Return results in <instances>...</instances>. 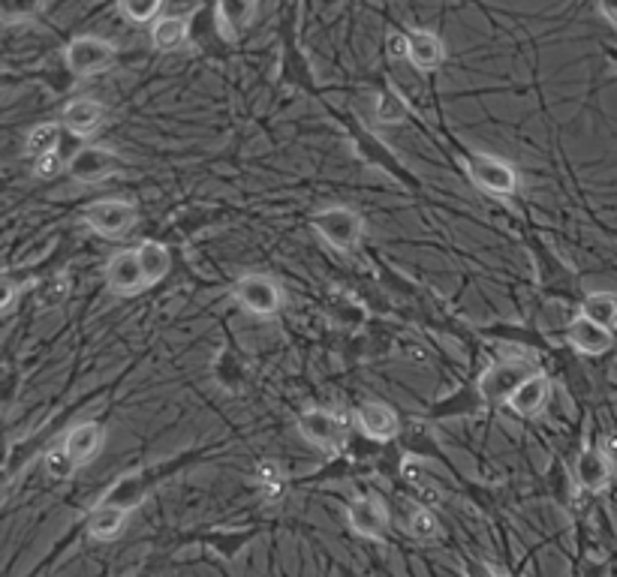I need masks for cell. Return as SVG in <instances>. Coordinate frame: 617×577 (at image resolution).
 <instances>
[{"mask_svg": "<svg viewBox=\"0 0 617 577\" xmlns=\"http://www.w3.org/2000/svg\"><path fill=\"white\" fill-rule=\"evenodd\" d=\"M299 433H302L311 445L323 449V452H338L347 430H343V421H340L335 413L307 409V413L299 415Z\"/></svg>", "mask_w": 617, "mask_h": 577, "instance_id": "cell-8", "label": "cell"}, {"mask_svg": "<svg viewBox=\"0 0 617 577\" xmlns=\"http://www.w3.org/2000/svg\"><path fill=\"white\" fill-rule=\"evenodd\" d=\"M259 484H263L265 496H278L280 490H283V476H280V466L278 464H263L259 466Z\"/></svg>", "mask_w": 617, "mask_h": 577, "instance_id": "cell-29", "label": "cell"}, {"mask_svg": "<svg viewBox=\"0 0 617 577\" xmlns=\"http://www.w3.org/2000/svg\"><path fill=\"white\" fill-rule=\"evenodd\" d=\"M106 283L114 295H140L142 288H148L145 274H142L140 253L121 250L114 253L109 265H106Z\"/></svg>", "mask_w": 617, "mask_h": 577, "instance_id": "cell-9", "label": "cell"}, {"mask_svg": "<svg viewBox=\"0 0 617 577\" xmlns=\"http://www.w3.org/2000/svg\"><path fill=\"white\" fill-rule=\"evenodd\" d=\"M567 340L569 346L576 352H581V355H603V352H608L615 346V334H612L608 328L596 326V322H591L588 316L581 314L569 322Z\"/></svg>", "mask_w": 617, "mask_h": 577, "instance_id": "cell-11", "label": "cell"}, {"mask_svg": "<svg viewBox=\"0 0 617 577\" xmlns=\"http://www.w3.org/2000/svg\"><path fill=\"white\" fill-rule=\"evenodd\" d=\"M374 114H377V124H403V121L410 118V106L403 102V97L398 90L386 88L377 97Z\"/></svg>", "mask_w": 617, "mask_h": 577, "instance_id": "cell-23", "label": "cell"}, {"mask_svg": "<svg viewBox=\"0 0 617 577\" xmlns=\"http://www.w3.org/2000/svg\"><path fill=\"white\" fill-rule=\"evenodd\" d=\"M34 172H37V177H55L58 172H61V157H58V151L46 154V157H39L37 163H34Z\"/></svg>", "mask_w": 617, "mask_h": 577, "instance_id": "cell-30", "label": "cell"}, {"mask_svg": "<svg viewBox=\"0 0 617 577\" xmlns=\"http://www.w3.org/2000/svg\"><path fill=\"white\" fill-rule=\"evenodd\" d=\"M140 253V265L142 274H145V283L148 286H157L166 274H169V265H172V256H169V247L160 244V241H145L136 247Z\"/></svg>", "mask_w": 617, "mask_h": 577, "instance_id": "cell-20", "label": "cell"}, {"mask_svg": "<svg viewBox=\"0 0 617 577\" xmlns=\"http://www.w3.org/2000/svg\"><path fill=\"white\" fill-rule=\"evenodd\" d=\"M63 58L76 76H94L114 61V46L100 37H76L66 46Z\"/></svg>", "mask_w": 617, "mask_h": 577, "instance_id": "cell-5", "label": "cell"}, {"mask_svg": "<svg viewBox=\"0 0 617 577\" xmlns=\"http://www.w3.org/2000/svg\"><path fill=\"white\" fill-rule=\"evenodd\" d=\"M612 476H615V466H612V457L600 449H584L576 461V481L579 488H584L588 493H603L608 484H612Z\"/></svg>", "mask_w": 617, "mask_h": 577, "instance_id": "cell-12", "label": "cell"}, {"mask_svg": "<svg viewBox=\"0 0 617 577\" xmlns=\"http://www.w3.org/2000/svg\"><path fill=\"white\" fill-rule=\"evenodd\" d=\"M533 377V367L528 361H497L488 367L482 379H479V391L482 397L492 403H509V397L516 394L528 379Z\"/></svg>", "mask_w": 617, "mask_h": 577, "instance_id": "cell-4", "label": "cell"}, {"mask_svg": "<svg viewBox=\"0 0 617 577\" xmlns=\"http://www.w3.org/2000/svg\"><path fill=\"white\" fill-rule=\"evenodd\" d=\"M311 226L338 250H353L365 232V223L353 208H326V211L314 213Z\"/></svg>", "mask_w": 617, "mask_h": 577, "instance_id": "cell-2", "label": "cell"}, {"mask_svg": "<svg viewBox=\"0 0 617 577\" xmlns=\"http://www.w3.org/2000/svg\"><path fill=\"white\" fill-rule=\"evenodd\" d=\"M389 51L395 54V58H401V54H410V39H407V34H391Z\"/></svg>", "mask_w": 617, "mask_h": 577, "instance_id": "cell-33", "label": "cell"}, {"mask_svg": "<svg viewBox=\"0 0 617 577\" xmlns=\"http://www.w3.org/2000/svg\"><path fill=\"white\" fill-rule=\"evenodd\" d=\"M102 442H106V430H102L97 421H85V425H76L66 433L63 449L70 452V457H73L78 466H85L102 452Z\"/></svg>", "mask_w": 617, "mask_h": 577, "instance_id": "cell-15", "label": "cell"}, {"mask_svg": "<svg viewBox=\"0 0 617 577\" xmlns=\"http://www.w3.org/2000/svg\"><path fill=\"white\" fill-rule=\"evenodd\" d=\"M552 397V382L545 373H533V377L521 385V389L509 397V409L521 418H533V415H540L545 409V403Z\"/></svg>", "mask_w": 617, "mask_h": 577, "instance_id": "cell-16", "label": "cell"}, {"mask_svg": "<svg viewBox=\"0 0 617 577\" xmlns=\"http://www.w3.org/2000/svg\"><path fill=\"white\" fill-rule=\"evenodd\" d=\"M410 536L419 541H434L437 536H440V524H437V517H434V512H428V508H416L413 515H410Z\"/></svg>", "mask_w": 617, "mask_h": 577, "instance_id": "cell-26", "label": "cell"}, {"mask_svg": "<svg viewBox=\"0 0 617 577\" xmlns=\"http://www.w3.org/2000/svg\"><path fill=\"white\" fill-rule=\"evenodd\" d=\"M76 461L70 457V452L63 449V445H58V449H51L49 454H46V472H49L55 481H63V478H70L73 472H76Z\"/></svg>", "mask_w": 617, "mask_h": 577, "instance_id": "cell-28", "label": "cell"}, {"mask_svg": "<svg viewBox=\"0 0 617 577\" xmlns=\"http://www.w3.org/2000/svg\"><path fill=\"white\" fill-rule=\"evenodd\" d=\"M464 575L467 577H497V572H494V568L488 563H479V560H467V563H464Z\"/></svg>", "mask_w": 617, "mask_h": 577, "instance_id": "cell-31", "label": "cell"}, {"mask_svg": "<svg viewBox=\"0 0 617 577\" xmlns=\"http://www.w3.org/2000/svg\"><path fill=\"white\" fill-rule=\"evenodd\" d=\"M355 418H359V427L365 430V437L377 442L395 440L398 430H401L398 415H395V409H389L386 403H362Z\"/></svg>", "mask_w": 617, "mask_h": 577, "instance_id": "cell-14", "label": "cell"}, {"mask_svg": "<svg viewBox=\"0 0 617 577\" xmlns=\"http://www.w3.org/2000/svg\"><path fill=\"white\" fill-rule=\"evenodd\" d=\"M347 524L362 539H386L389 532V512L377 496H355L347 505Z\"/></svg>", "mask_w": 617, "mask_h": 577, "instance_id": "cell-7", "label": "cell"}, {"mask_svg": "<svg viewBox=\"0 0 617 577\" xmlns=\"http://www.w3.org/2000/svg\"><path fill=\"white\" fill-rule=\"evenodd\" d=\"M581 316H588L596 326L615 331L617 328V295L615 292H591L581 304Z\"/></svg>", "mask_w": 617, "mask_h": 577, "instance_id": "cell-22", "label": "cell"}, {"mask_svg": "<svg viewBox=\"0 0 617 577\" xmlns=\"http://www.w3.org/2000/svg\"><path fill=\"white\" fill-rule=\"evenodd\" d=\"M235 298L241 307H247L253 316H275L283 304L280 286L263 274H247L235 283Z\"/></svg>", "mask_w": 617, "mask_h": 577, "instance_id": "cell-6", "label": "cell"}, {"mask_svg": "<svg viewBox=\"0 0 617 577\" xmlns=\"http://www.w3.org/2000/svg\"><path fill=\"white\" fill-rule=\"evenodd\" d=\"M160 10H164V0H121V13L130 22H136V25H145V22L157 19Z\"/></svg>", "mask_w": 617, "mask_h": 577, "instance_id": "cell-27", "label": "cell"}, {"mask_svg": "<svg viewBox=\"0 0 617 577\" xmlns=\"http://www.w3.org/2000/svg\"><path fill=\"white\" fill-rule=\"evenodd\" d=\"M407 39H410V54L407 58L413 61V66H416L419 73H434L443 63V58H446L440 37L431 34V30H422V27H413L407 34Z\"/></svg>", "mask_w": 617, "mask_h": 577, "instance_id": "cell-17", "label": "cell"}, {"mask_svg": "<svg viewBox=\"0 0 617 577\" xmlns=\"http://www.w3.org/2000/svg\"><path fill=\"white\" fill-rule=\"evenodd\" d=\"M190 22L181 15H166L157 19V25L152 27V46L157 51H176L187 42Z\"/></svg>", "mask_w": 617, "mask_h": 577, "instance_id": "cell-21", "label": "cell"}, {"mask_svg": "<svg viewBox=\"0 0 617 577\" xmlns=\"http://www.w3.org/2000/svg\"><path fill=\"white\" fill-rule=\"evenodd\" d=\"M467 175H470V181L479 189H485L488 196H497V199L516 196L518 172L506 160L494 157V154H473L467 160Z\"/></svg>", "mask_w": 617, "mask_h": 577, "instance_id": "cell-1", "label": "cell"}, {"mask_svg": "<svg viewBox=\"0 0 617 577\" xmlns=\"http://www.w3.org/2000/svg\"><path fill=\"white\" fill-rule=\"evenodd\" d=\"M15 298H19V286H15L13 280H3V298H0V310H3V314H10V310H13Z\"/></svg>", "mask_w": 617, "mask_h": 577, "instance_id": "cell-32", "label": "cell"}, {"mask_svg": "<svg viewBox=\"0 0 617 577\" xmlns=\"http://www.w3.org/2000/svg\"><path fill=\"white\" fill-rule=\"evenodd\" d=\"M118 169H121V160L109 148H82L70 160V175L78 184H100L109 175H114Z\"/></svg>", "mask_w": 617, "mask_h": 577, "instance_id": "cell-10", "label": "cell"}, {"mask_svg": "<svg viewBox=\"0 0 617 577\" xmlns=\"http://www.w3.org/2000/svg\"><path fill=\"white\" fill-rule=\"evenodd\" d=\"M600 13L617 27V0H600Z\"/></svg>", "mask_w": 617, "mask_h": 577, "instance_id": "cell-34", "label": "cell"}, {"mask_svg": "<svg viewBox=\"0 0 617 577\" xmlns=\"http://www.w3.org/2000/svg\"><path fill=\"white\" fill-rule=\"evenodd\" d=\"M85 223L102 238H124L136 226V208L121 199H100L85 208Z\"/></svg>", "mask_w": 617, "mask_h": 577, "instance_id": "cell-3", "label": "cell"}, {"mask_svg": "<svg viewBox=\"0 0 617 577\" xmlns=\"http://www.w3.org/2000/svg\"><path fill=\"white\" fill-rule=\"evenodd\" d=\"M253 19V0H217V27L227 39H239Z\"/></svg>", "mask_w": 617, "mask_h": 577, "instance_id": "cell-18", "label": "cell"}, {"mask_svg": "<svg viewBox=\"0 0 617 577\" xmlns=\"http://www.w3.org/2000/svg\"><path fill=\"white\" fill-rule=\"evenodd\" d=\"M58 136H61V130H58V124H39L34 126L31 133H27V142H25V151L31 154V157H46V154H51L55 148H58Z\"/></svg>", "mask_w": 617, "mask_h": 577, "instance_id": "cell-24", "label": "cell"}, {"mask_svg": "<svg viewBox=\"0 0 617 577\" xmlns=\"http://www.w3.org/2000/svg\"><path fill=\"white\" fill-rule=\"evenodd\" d=\"M102 118H106V109H102L97 100H88V97L66 102L61 112L63 126L78 138L94 136V133L102 126Z\"/></svg>", "mask_w": 617, "mask_h": 577, "instance_id": "cell-13", "label": "cell"}, {"mask_svg": "<svg viewBox=\"0 0 617 577\" xmlns=\"http://www.w3.org/2000/svg\"><path fill=\"white\" fill-rule=\"evenodd\" d=\"M126 508H112V505H97L94 515L88 517V532L90 539L97 541H114L121 539V532L126 529Z\"/></svg>", "mask_w": 617, "mask_h": 577, "instance_id": "cell-19", "label": "cell"}, {"mask_svg": "<svg viewBox=\"0 0 617 577\" xmlns=\"http://www.w3.org/2000/svg\"><path fill=\"white\" fill-rule=\"evenodd\" d=\"M43 7H46V0H0V15L7 25H15V22L34 19Z\"/></svg>", "mask_w": 617, "mask_h": 577, "instance_id": "cell-25", "label": "cell"}]
</instances>
